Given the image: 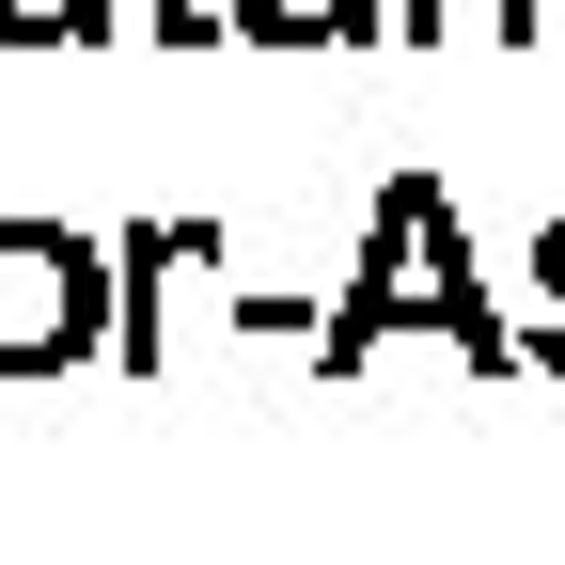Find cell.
Instances as JSON below:
<instances>
[{
	"label": "cell",
	"instance_id": "7",
	"mask_svg": "<svg viewBox=\"0 0 565 565\" xmlns=\"http://www.w3.org/2000/svg\"><path fill=\"white\" fill-rule=\"evenodd\" d=\"M519 362H534V377H565V299H534V330H519Z\"/></svg>",
	"mask_w": 565,
	"mask_h": 565
},
{
	"label": "cell",
	"instance_id": "4",
	"mask_svg": "<svg viewBox=\"0 0 565 565\" xmlns=\"http://www.w3.org/2000/svg\"><path fill=\"white\" fill-rule=\"evenodd\" d=\"M126 0H0V47H110Z\"/></svg>",
	"mask_w": 565,
	"mask_h": 565
},
{
	"label": "cell",
	"instance_id": "9",
	"mask_svg": "<svg viewBox=\"0 0 565 565\" xmlns=\"http://www.w3.org/2000/svg\"><path fill=\"white\" fill-rule=\"evenodd\" d=\"M534 32H565V0H519V47H534Z\"/></svg>",
	"mask_w": 565,
	"mask_h": 565
},
{
	"label": "cell",
	"instance_id": "2",
	"mask_svg": "<svg viewBox=\"0 0 565 565\" xmlns=\"http://www.w3.org/2000/svg\"><path fill=\"white\" fill-rule=\"evenodd\" d=\"M63 362H110V236L0 221V377H63Z\"/></svg>",
	"mask_w": 565,
	"mask_h": 565
},
{
	"label": "cell",
	"instance_id": "3",
	"mask_svg": "<svg viewBox=\"0 0 565 565\" xmlns=\"http://www.w3.org/2000/svg\"><path fill=\"white\" fill-rule=\"evenodd\" d=\"M393 32V0H221V47H362Z\"/></svg>",
	"mask_w": 565,
	"mask_h": 565
},
{
	"label": "cell",
	"instance_id": "1",
	"mask_svg": "<svg viewBox=\"0 0 565 565\" xmlns=\"http://www.w3.org/2000/svg\"><path fill=\"white\" fill-rule=\"evenodd\" d=\"M393 330L456 345V377H519V330H503V299L471 282V221H456V189L424 173V158L377 189V221H362V267H345V299L315 315V362H330V377H362Z\"/></svg>",
	"mask_w": 565,
	"mask_h": 565
},
{
	"label": "cell",
	"instance_id": "5",
	"mask_svg": "<svg viewBox=\"0 0 565 565\" xmlns=\"http://www.w3.org/2000/svg\"><path fill=\"white\" fill-rule=\"evenodd\" d=\"M393 32H424V47H440V32H471V47H519V0H393Z\"/></svg>",
	"mask_w": 565,
	"mask_h": 565
},
{
	"label": "cell",
	"instance_id": "6",
	"mask_svg": "<svg viewBox=\"0 0 565 565\" xmlns=\"http://www.w3.org/2000/svg\"><path fill=\"white\" fill-rule=\"evenodd\" d=\"M141 32L158 47H221V0H141Z\"/></svg>",
	"mask_w": 565,
	"mask_h": 565
},
{
	"label": "cell",
	"instance_id": "8",
	"mask_svg": "<svg viewBox=\"0 0 565 565\" xmlns=\"http://www.w3.org/2000/svg\"><path fill=\"white\" fill-rule=\"evenodd\" d=\"M534 299H565V221H550V236H534Z\"/></svg>",
	"mask_w": 565,
	"mask_h": 565
}]
</instances>
